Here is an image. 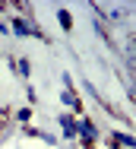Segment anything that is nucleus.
Here are the masks:
<instances>
[{
	"label": "nucleus",
	"mask_w": 136,
	"mask_h": 149,
	"mask_svg": "<svg viewBox=\"0 0 136 149\" xmlns=\"http://www.w3.org/2000/svg\"><path fill=\"white\" fill-rule=\"evenodd\" d=\"M13 32H16V35H41V32L35 29L32 22H26V19H13Z\"/></svg>",
	"instance_id": "f257e3e1"
},
{
	"label": "nucleus",
	"mask_w": 136,
	"mask_h": 149,
	"mask_svg": "<svg viewBox=\"0 0 136 149\" xmlns=\"http://www.w3.org/2000/svg\"><path fill=\"white\" fill-rule=\"evenodd\" d=\"M76 130L82 133V140H85V143H92V140H95V127H92L89 120H79V124H76Z\"/></svg>",
	"instance_id": "f03ea898"
},
{
	"label": "nucleus",
	"mask_w": 136,
	"mask_h": 149,
	"mask_svg": "<svg viewBox=\"0 0 136 149\" xmlns=\"http://www.w3.org/2000/svg\"><path fill=\"white\" fill-rule=\"evenodd\" d=\"M60 124H63V133H67V136H73V133H76V120H73V118H63Z\"/></svg>",
	"instance_id": "7ed1b4c3"
},
{
	"label": "nucleus",
	"mask_w": 136,
	"mask_h": 149,
	"mask_svg": "<svg viewBox=\"0 0 136 149\" xmlns=\"http://www.w3.org/2000/svg\"><path fill=\"white\" fill-rule=\"evenodd\" d=\"M114 143H124V146H133V149H136V140H133V136H124V133H117Z\"/></svg>",
	"instance_id": "20e7f679"
},
{
	"label": "nucleus",
	"mask_w": 136,
	"mask_h": 149,
	"mask_svg": "<svg viewBox=\"0 0 136 149\" xmlns=\"http://www.w3.org/2000/svg\"><path fill=\"white\" fill-rule=\"evenodd\" d=\"M60 26H63V29H70V13H67V10H60Z\"/></svg>",
	"instance_id": "39448f33"
}]
</instances>
